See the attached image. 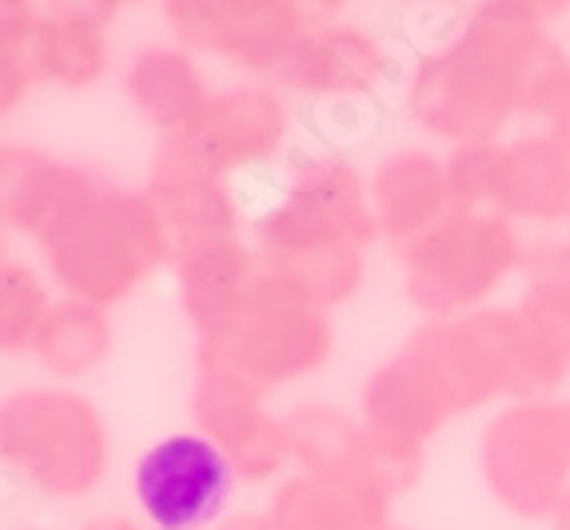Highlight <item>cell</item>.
<instances>
[{
    "label": "cell",
    "instance_id": "obj_1",
    "mask_svg": "<svg viewBox=\"0 0 570 530\" xmlns=\"http://www.w3.org/2000/svg\"><path fill=\"white\" fill-rule=\"evenodd\" d=\"M567 17L562 0L466 4L455 37L411 60L400 96L407 124L439 151L511 136L523 120L527 68Z\"/></svg>",
    "mask_w": 570,
    "mask_h": 530
},
{
    "label": "cell",
    "instance_id": "obj_2",
    "mask_svg": "<svg viewBox=\"0 0 570 530\" xmlns=\"http://www.w3.org/2000/svg\"><path fill=\"white\" fill-rule=\"evenodd\" d=\"M247 239L272 279L340 312L367 287L371 252L383 244L371 212L367 168L352 151L299 144L264 204H252Z\"/></svg>",
    "mask_w": 570,
    "mask_h": 530
},
{
    "label": "cell",
    "instance_id": "obj_3",
    "mask_svg": "<svg viewBox=\"0 0 570 530\" xmlns=\"http://www.w3.org/2000/svg\"><path fill=\"white\" fill-rule=\"evenodd\" d=\"M32 252L60 300L116 312L148 279L168 272L176 244L144 184H124L96 168Z\"/></svg>",
    "mask_w": 570,
    "mask_h": 530
},
{
    "label": "cell",
    "instance_id": "obj_4",
    "mask_svg": "<svg viewBox=\"0 0 570 530\" xmlns=\"http://www.w3.org/2000/svg\"><path fill=\"white\" fill-rule=\"evenodd\" d=\"M411 60L415 52L400 32L355 20L347 4L324 0L320 20L295 40L272 85L295 108L312 112L320 144L352 151V144L375 128L380 108L400 105Z\"/></svg>",
    "mask_w": 570,
    "mask_h": 530
},
{
    "label": "cell",
    "instance_id": "obj_5",
    "mask_svg": "<svg viewBox=\"0 0 570 530\" xmlns=\"http://www.w3.org/2000/svg\"><path fill=\"white\" fill-rule=\"evenodd\" d=\"M407 347L448 395L451 411L471 415L519 399H547L570 391V335L534 323L514 303L443 323H419Z\"/></svg>",
    "mask_w": 570,
    "mask_h": 530
},
{
    "label": "cell",
    "instance_id": "obj_6",
    "mask_svg": "<svg viewBox=\"0 0 570 530\" xmlns=\"http://www.w3.org/2000/svg\"><path fill=\"white\" fill-rule=\"evenodd\" d=\"M112 474V426L92 395L24 383L0 395V479L48 502L92 499Z\"/></svg>",
    "mask_w": 570,
    "mask_h": 530
},
{
    "label": "cell",
    "instance_id": "obj_7",
    "mask_svg": "<svg viewBox=\"0 0 570 530\" xmlns=\"http://www.w3.org/2000/svg\"><path fill=\"white\" fill-rule=\"evenodd\" d=\"M527 244L531 236L523 227L494 212H451L428 236L395 252L403 300L423 323L483 312L519 284Z\"/></svg>",
    "mask_w": 570,
    "mask_h": 530
},
{
    "label": "cell",
    "instance_id": "obj_8",
    "mask_svg": "<svg viewBox=\"0 0 570 530\" xmlns=\"http://www.w3.org/2000/svg\"><path fill=\"white\" fill-rule=\"evenodd\" d=\"M475 467L507 519L547 527L570 491V391L494 408L479 431Z\"/></svg>",
    "mask_w": 570,
    "mask_h": 530
},
{
    "label": "cell",
    "instance_id": "obj_9",
    "mask_svg": "<svg viewBox=\"0 0 570 530\" xmlns=\"http://www.w3.org/2000/svg\"><path fill=\"white\" fill-rule=\"evenodd\" d=\"M443 156L455 212H494L534 236L570 224V148L554 136L527 128Z\"/></svg>",
    "mask_w": 570,
    "mask_h": 530
},
{
    "label": "cell",
    "instance_id": "obj_10",
    "mask_svg": "<svg viewBox=\"0 0 570 530\" xmlns=\"http://www.w3.org/2000/svg\"><path fill=\"white\" fill-rule=\"evenodd\" d=\"M191 355H204L264 395H276L327 367L335 355V320L327 307L264 272L228 332L216 343L191 347Z\"/></svg>",
    "mask_w": 570,
    "mask_h": 530
},
{
    "label": "cell",
    "instance_id": "obj_11",
    "mask_svg": "<svg viewBox=\"0 0 570 530\" xmlns=\"http://www.w3.org/2000/svg\"><path fill=\"white\" fill-rule=\"evenodd\" d=\"M156 12L164 37L204 65L228 68L232 80H276L324 0H168Z\"/></svg>",
    "mask_w": 570,
    "mask_h": 530
},
{
    "label": "cell",
    "instance_id": "obj_12",
    "mask_svg": "<svg viewBox=\"0 0 570 530\" xmlns=\"http://www.w3.org/2000/svg\"><path fill=\"white\" fill-rule=\"evenodd\" d=\"M188 144L216 176L239 184L279 176L299 148V108L272 80H224L188 136Z\"/></svg>",
    "mask_w": 570,
    "mask_h": 530
},
{
    "label": "cell",
    "instance_id": "obj_13",
    "mask_svg": "<svg viewBox=\"0 0 570 530\" xmlns=\"http://www.w3.org/2000/svg\"><path fill=\"white\" fill-rule=\"evenodd\" d=\"M128 487L148 530H216L236 511L239 474L212 439L180 426L136 454Z\"/></svg>",
    "mask_w": 570,
    "mask_h": 530
},
{
    "label": "cell",
    "instance_id": "obj_14",
    "mask_svg": "<svg viewBox=\"0 0 570 530\" xmlns=\"http://www.w3.org/2000/svg\"><path fill=\"white\" fill-rule=\"evenodd\" d=\"M191 431L228 454L239 474V487H272L292 474V446H287L284 411L272 408V395L256 391L228 367L191 355L188 383Z\"/></svg>",
    "mask_w": 570,
    "mask_h": 530
},
{
    "label": "cell",
    "instance_id": "obj_15",
    "mask_svg": "<svg viewBox=\"0 0 570 530\" xmlns=\"http://www.w3.org/2000/svg\"><path fill=\"white\" fill-rule=\"evenodd\" d=\"M144 192L160 212L176 247L247 236V219H252L247 192L216 176L184 140H156Z\"/></svg>",
    "mask_w": 570,
    "mask_h": 530
},
{
    "label": "cell",
    "instance_id": "obj_16",
    "mask_svg": "<svg viewBox=\"0 0 570 530\" xmlns=\"http://www.w3.org/2000/svg\"><path fill=\"white\" fill-rule=\"evenodd\" d=\"M124 4L108 0H57L32 4L29 65L37 88L92 92L116 72V20Z\"/></svg>",
    "mask_w": 570,
    "mask_h": 530
},
{
    "label": "cell",
    "instance_id": "obj_17",
    "mask_svg": "<svg viewBox=\"0 0 570 530\" xmlns=\"http://www.w3.org/2000/svg\"><path fill=\"white\" fill-rule=\"evenodd\" d=\"M355 415L371 443L387 446V451L428 454L431 439H439V431L455 419V411L435 375L403 343L380 367L367 371L360 399H355Z\"/></svg>",
    "mask_w": 570,
    "mask_h": 530
},
{
    "label": "cell",
    "instance_id": "obj_18",
    "mask_svg": "<svg viewBox=\"0 0 570 530\" xmlns=\"http://www.w3.org/2000/svg\"><path fill=\"white\" fill-rule=\"evenodd\" d=\"M371 212L387 247H407L455 212L448 156L423 140L391 144L367 168Z\"/></svg>",
    "mask_w": 570,
    "mask_h": 530
},
{
    "label": "cell",
    "instance_id": "obj_19",
    "mask_svg": "<svg viewBox=\"0 0 570 530\" xmlns=\"http://www.w3.org/2000/svg\"><path fill=\"white\" fill-rule=\"evenodd\" d=\"M168 275L171 292H176V307H180L191 332V347H204L232 327L247 295L256 292L264 264H259L252 239L236 236L176 247Z\"/></svg>",
    "mask_w": 570,
    "mask_h": 530
},
{
    "label": "cell",
    "instance_id": "obj_20",
    "mask_svg": "<svg viewBox=\"0 0 570 530\" xmlns=\"http://www.w3.org/2000/svg\"><path fill=\"white\" fill-rule=\"evenodd\" d=\"M116 76H120V92L128 108L160 140L188 136L208 108L212 92H216L208 65L168 37L136 45L124 57V65L116 68Z\"/></svg>",
    "mask_w": 570,
    "mask_h": 530
},
{
    "label": "cell",
    "instance_id": "obj_21",
    "mask_svg": "<svg viewBox=\"0 0 570 530\" xmlns=\"http://www.w3.org/2000/svg\"><path fill=\"white\" fill-rule=\"evenodd\" d=\"M292 471L315 474L327 483L380 487L375 479V446L360 415L327 399H304L284 411ZM383 491V487H380ZM387 494V491H383Z\"/></svg>",
    "mask_w": 570,
    "mask_h": 530
},
{
    "label": "cell",
    "instance_id": "obj_22",
    "mask_svg": "<svg viewBox=\"0 0 570 530\" xmlns=\"http://www.w3.org/2000/svg\"><path fill=\"white\" fill-rule=\"evenodd\" d=\"M96 164L68 160L57 151L12 144L9 164L0 171V219L12 236L37 244L65 204L92 180Z\"/></svg>",
    "mask_w": 570,
    "mask_h": 530
},
{
    "label": "cell",
    "instance_id": "obj_23",
    "mask_svg": "<svg viewBox=\"0 0 570 530\" xmlns=\"http://www.w3.org/2000/svg\"><path fill=\"white\" fill-rule=\"evenodd\" d=\"M395 499L380 487L327 483L315 474L292 471L267 491L272 530H383L391 527Z\"/></svg>",
    "mask_w": 570,
    "mask_h": 530
},
{
    "label": "cell",
    "instance_id": "obj_24",
    "mask_svg": "<svg viewBox=\"0 0 570 530\" xmlns=\"http://www.w3.org/2000/svg\"><path fill=\"white\" fill-rule=\"evenodd\" d=\"M116 320L105 307L80 300H57L32 347V363L48 375V383L80 387L85 379L112 360Z\"/></svg>",
    "mask_w": 570,
    "mask_h": 530
},
{
    "label": "cell",
    "instance_id": "obj_25",
    "mask_svg": "<svg viewBox=\"0 0 570 530\" xmlns=\"http://www.w3.org/2000/svg\"><path fill=\"white\" fill-rule=\"evenodd\" d=\"M57 300V287L37 259L12 256L0 264V360H32L37 335Z\"/></svg>",
    "mask_w": 570,
    "mask_h": 530
},
{
    "label": "cell",
    "instance_id": "obj_26",
    "mask_svg": "<svg viewBox=\"0 0 570 530\" xmlns=\"http://www.w3.org/2000/svg\"><path fill=\"white\" fill-rule=\"evenodd\" d=\"M514 307L531 315L534 323H542V327L570 335V244L562 232L531 236Z\"/></svg>",
    "mask_w": 570,
    "mask_h": 530
},
{
    "label": "cell",
    "instance_id": "obj_27",
    "mask_svg": "<svg viewBox=\"0 0 570 530\" xmlns=\"http://www.w3.org/2000/svg\"><path fill=\"white\" fill-rule=\"evenodd\" d=\"M523 120L570 148V48L547 40L523 80Z\"/></svg>",
    "mask_w": 570,
    "mask_h": 530
},
{
    "label": "cell",
    "instance_id": "obj_28",
    "mask_svg": "<svg viewBox=\"0 0 570 530\" xmlns=\"http://www.w3.org/2000/svg\"><path fill=\"white\" fill-rule=\"evenodd\" d=\"M32 4L0 0V124L12 120L37 92V76L29 65Z\"/></svg>",
    "mask_w": 570,
    "mask_h": 530
},
{
    "label": "cell",
    "instance_id": "obj_29",
    "mask_svg": "<svg viewBox=\"0 0 570 530\" xmlns=\"http://www.w3.org/2000/svg\"><path fill=\"white\" fill-rule=\"evenodd\" d=\"M80 530H148L136 514H92L88 522H80Z\"/></svg>",
    "mask_w": 570,
    "mask_h": 530
},
{
    "label": "cell",
    "instance_id": "obj_30",
    "mask_svg": "<svg viewBox=\"0 0 570 530\" xmlns=\"http://www.w3.org/2000/svg\"><path fill=\"white\" fill-rule=\"evenodd\" d=\"M216 530H272V522L264 511H232Z\"/></svg>",
    "mask_w": 570,
    "mask_h": 530
},
{
    "label": "cell",
    "instance_id": "obj_31",
    "mask_svg": "<svg viewBox=\"0 0 570 530\" xmlns=\"http://www.w3.org/2000/svg\"><path fill=\"white\" fill-rule=\"evenodd\" d=\"M547 530H570V491L562 494V502L554 507L551 519H547Z\"/></svg>",
    "mask_w": 570,
    "mask_h": 530
},
{
    "label": "cell",
    "instance_id": "obj_32",
    "mask_svg": "<svg viewBox=\"0 0 570 530\" xmlns=\"http://www.w3.org/2000/svg\"><path fill=\"white\" fill-rule=\"evenodd\" d=\"M12 244H17V236H12L9 227H4V219H0V264H9V259L17 256V247Z\"/></svg>",
    "mask_w": 570,
    "mask_h": 530
},
{
    "label": "cell",
    "instance_id": "obj_33",
    "mask_svg": "<svg viewBox=\"0 0 570 530\" xmlns=\"http://www.w3.org/2000/svg\"><path fill=\"white\" fill-rule=\"evenodd\" d=\"M9 151H12V144L0 136V171H4V164H9Z\"/></svg>",
    "mask_w": 570,
    "mask_h": 530
},
{
    "label": "cell",
    "instance_id": "obj_34",
    "mask_svg": "<svg viewBox=\"0 0 570 530\" xmlns=\"http://www.w3.org/2000/svg\"><path fill=\"white\" fill-rule=\"evenodd\" d=\"M9 530H48V527H37V522H17V527H9Z\"/></svg>",
    "mask_w": 570,
    "mask_h": 530
},
{
    "label": "cell",
    "instance_id": "obj_35",
    "mask_svg": "<svg viewBox=\"0 0 570 530\" xmlns=\"http://www.w3.org/2000/svg\"><path fill=\"white\" fill-rule=\"evenodd\" d=\"M562 236H567V244H570V224H567V227H562Z\"/></svg>",
    "mask_w": 570,
    "mask_h": 530
},
{
    "label": "cell",
    "instance_id": "obj_36",
    "mask_svg": "<svg viewBox=\"0 0 570 530\" xmlns=\"http://www.w3.org/2000/svg\"><path fill=\"white\" fill-rule=\"evenodd\" d=\"M383 530H407V527H395V522H391V527H383Z\"/></svg>",
    "mask_w": 570,
    "mask_h": 530
},
{
    "label": "cell",
    "instance_id": "obj_37",
    "mask_svg": "<svg viewBox=\"0 0 570 530\" xmlns=\"http://www.w3.org/2000/svg\"><path fill=\"white\" fill-rule=\"evenodd\" d=\"M0 483H4V479H0Z\"/></svg>",
    "mask_w": 570,
    "mask_h": 530
}]
</instances>
